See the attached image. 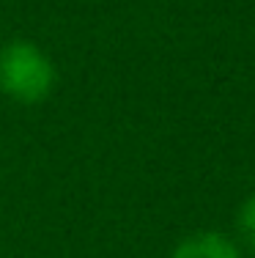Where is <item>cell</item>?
I'll return each mask as SVG.
<instances>
[{
	"mask_svg": "<svg viewBox=\"0 0 255 258\" xmlns=\"http://www.w3.org/2000/svg\"><path fill=\"white\" fill-rule=\"evenodd\" d=\"M239 228H241V236L244 242L250 244V250H255V195L241 206L239 212Z\"/></svg>",
	"mask_w": 255,
	"mask_h": 258,
	"instance_id": "cell-3",
	"label": "cell"
},
{
	"mask_svg": "<svg viewBox=\"0 0 255 258\" xmlns=\"http://www.w3.org/2000/svg\"><path fill=\"white\" fill-rule=\"evenodd\" d=\"M170 258H241V253L233 239L217 231H200L181 239Z\"/></svg>",
	"mask_w": 255,
	"mask_h": 258,
	"instance_id": "cell-2",
	"label": "cell"
},
{
	"mask_svg": "<svg viewBox=\"0 0 255 258\" xmlns=\"http://www.w3.org/2000/svg\"><path fill=\"white\" fill-rule=\"evenodd\" d=\"M55 63L39 44L14 39L0 47V94L20 104H39L55 88Z\"/></svg>",
	"mask_w": 255,
	"mask_h": 258,
	"instance_id": "cell-1",
	"label": "cell"
}]
</instances>
